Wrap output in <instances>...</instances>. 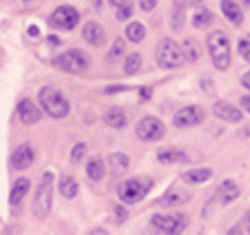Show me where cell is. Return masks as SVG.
I'll return each mask as SVG.
<instances>
[{
	"mask_svg": "<svg viewBox=\"0 0 250 235\" xmlns=\"http://www.w3.org/2000/svg\"><path fill=\"white\" fill-rule=\"evenodd\" d=\"M208 50L212 66L218 70H226L231 64V43L225 31H212L208 35Z\"/></svg>",
	"mask_w": 250,
	"mask_h": 235,
	"instance_id": "1",
	"label": "cell"
},
{
	"mask_svg": "<svg viewBox=\"0 0 250 235\" xmlns=\"http://www.w3.org/2000/svg\"><path fill=\"white\" fill-rule=\"evenodd\" d=\"M153 189V179L147 175H136L130 179L124 180L118 186L117 194L118 199L125 204H136L139 201H143L144 197L149 194V190Z\"/></svg>",
	"mask_w": 250,
	"mask_h": 235,
	"instance_id": "2",
	"label": "cell"
},
{
	"mask_svg": "<svg viewBox=\"0 0 250 235\" xmlns=\"http://www.w3.org/2000/svg\"><path fill=\"white\" fill-rule=\"evenodd\" d=\"M53 186H55V175L52 172H45L40 179L38 189L35 194V204H33V211L38 220H45L52 211Z\"/></svg>",
	"mask_w": 250,
	"mask_h": 235,
	"instance_id": "3",
	"label": "cell"
},
{
	"mask_svg": "<svg viewBox=\"0 0 250 235\" xmlns=\"http://www.w3.org/2000/svg\"><path fill=\"white\" fill-rule=\"evenodd\" d=\"M38 101L43 110L53 118H63L70 112V105L67 101V98L52 86H45L40 90Z\"/></svg>",
	"mask_w": 250,
	"mask_h": 235,
	"instance_id": "4",
	"label": "cell"
},
{
	"mask_svg": "<svg viewBox=\"0 0 250 235\" xmlns=\"http://www.w3.org/2000/svg\"><path fill=\"white\" fill-rule=\"evenodd\" d=\"M184 52L182 47L175 40L163 38L156 47V62L163 69H177L184 62Z\"/></svg>",
	"mask_w": 250,
	"mask_h": 235,
	"instance_id": "5",
	"label": "cell"
},
{
	"mask_svg": "<svg viewBox=\"0 0 250 235\" xmlns=\"http://www.w3.org/2000/svg\"><path fill=\"white\" fill-rule=\"evenodd\" d=\"M55 66H59L65 72L83 74L89 67V57H87V53L81 52V50H69V52H63L57 57Z\"/></svg>",
	"mask_w": 250,
	"mask_h": 235,
	"instance_id": "6",
	"label": "cell"
},
{
	"mask_svg": "<svg viewBox=\"0 0 250 235\" xmlns=\"http://www.w3.org/2000/svg\"><path fill=\"white\" fill-rule=\"evenodd\" d=\"M48 24L59 31H70L79 24V12L72 5H60L52 12Z\"/></svg>",
	"mask_w": 250,
	"mask_h": 235,
	"instance_id": "7",
	"label": "cell"
},
{
	"mask_svg": "<svg viewBox=\"0 0 250 235\" xmlns=\"http://www.w3.org/2000/svg\"><path fill=\"white\" fill-rule=\"evenodd\" d=\"M167 132V127L165 124L156 117H144L143 120L137 124L136 127V134L141 141H146V142H154V141H160L161 138L165 136Z\"/></svg>",
	"mask_w": 250,
	"mask_h": 235,
	"instance_id": "8",
	"label": "cell"
},
{
	"mask_svg": "<svg viewBox=\"0 0 250 235\" xmlns=\"http://www.w3.org/2000/svg\"><path fill=\"white\" fill-rule=\"evenodd\" d=\"M206 117V112L202 110L199 105H190V107H184L175 114L173 125L178 129H187L199 125Z\"/></svg>",
	"mask_w": 250,
	"mask_h": 235,
	"instance_id": "9",
	"label": "cell"
},
{
	"mask_svg": "<svg viewBox=\"0 0 250 235\" xmlns=\"http://www.w3.org/2000/svg\"><path fill=\"white\" fill-rule=\"evenodd\" d=\"M151 225L161 234H180L187 227V220L180 214H154Z\"/></svg>",
	"mask_w": 250,
	"mask_h": 235,
	"instance_id": "10",
	"label": "cell"
},
{
	"mask_svg": "<svg viewBox=\"0 0 250 235\" xmlns=\"http://www.w3.org/2000/svg\"><path fill=\"white\" fill-rule=\"evenodd\" d=\"M192 199V192L187 189L185 186H178V184H173L163 196L160 197L158 203L165 208H175V206H182V204L188 203Z\"/></svg>",
	"mask_w": 250,
	"mask_h": 235,
	"instance_id": "11",
	"label": "cell"
},
{
	"mask_svg": "<svg viewBox=\"0 0 250 235\" xmlns=\"http://www.w3.org/2000/svg\"><path fill=\"white\" fill-rule=\"evenodd\" d=\"M212 114H214V117H218L219 120L229 122V124H238L243 118L242 110H238L236 107L229 105L228 101H216V103L212 105Z\"/></svg>",
	"mask_w": 250,
	"mask_h": 235,
	"instance_id": "12",
	"label": "cell"
},
{
	"mask_svg": "<svg viewBox=\"0 0 250 235\" xmlns=\"http://www.w3.org/2000/svg\"><path fill=\"white\" fill-rule=\"evenodd\" d=\"M238 196H240L238 184H236L235 180H231V179H226L225 182L218 187V190H216L214 199H216V203H218V204L225 206V204H229V203H233L235 199H238Z\"/></svg>",
	"mask_w": 250,
	"mask_h": 235,
	"instance_id": "13",
	"label": "cell"
},
{
	"mask_svg": "<svg viewBox=\"0 0 250 235\" xmlns=\"http://www.w3.org/2000/svg\"><path fill=\"white\" fill-rule=\"evenodd\" d=\"M11 162L16 170L29 168V166L33 165V162H35V149L31 148V144L24 142V144H21L14 153H12Z\"/></svg>",
	"mask_w": 250,
	"mask_h": 235,
	"instance_id": "14",
	"label": "cell"
},
{
	"mask_svg": "<svg viewBox=\"0 0 250 235\" xmlns=\"http://www.w3.org/2000/svg\"><path fill=\"white\" fill-rule=\"evenodd\" d=\"M18 115L21 118L22 124L26 125H33L42 118V112L35 107L31 100H21L18 105Z\"/></svg>",
	"mask_w": 250,
	"mask_h": 235,
	"instance_id": "15",
	"label": "cell"
},
{
	"mask_svg": "<svg viewBox=\"0 0 250 235\" xmlns=\"http://www.w3.org/2000/svg\"><path fill=\"white\" fill-rule=\"evenodd\" d=\"M83 36H84V40L93 47L104 45V29L94 21H87L86 24H84Z\"/></svg>",
	"mask_w": 250,
	"mask_h": 235,
	"instance_id": "16",
	"label": "cell"
},
{
	"mask_svg": "<svg viewBox=\"0 0 250 235\" xmlns=\"http://www.w3.org/2000/svg\"><path fill=\"white\" fill-rule=\"evenodd\" d=\"M221 11H223V14H225V18L228 19L233 26H236V28L242 26L243 12L235 0H221Z\"/></svg>",
	"mask_w": 250,
	"mask_h": 235,
	"instance_id": "17",
	"label": "cell"
},
{
	"mask_svg": "<svg viewBox=\"0 0 250 235\" xmlns=\"http://www.w3.org/2000/svg\"><path fill=\"white\" fill-rule=\"evenodd\" d=\"M158 162L163 163V165H171V163H187L188 156L184 151L175 148H168V149H161L156 155Z\"/></svg>",
	"mask_w": 250,
	"mask_h": 235,
	"instance_id": "18",
	"label": "cell"
},
{
	"mask_svg": "<svg viewBox=\"0 0 250 235\" xmlns=\"http://www.w3.org/2000/svg\"><path fill=\"white\" fill-rule=\"evenodd\" d=\"M212 177V170L211 168H192L188 172H184L182 180L188 186H197V184H204L208 182Z\"/></svg>",
	"mask_w": 250,
	"mask_h": 235,
	"instance_id": "19",
	"label": "cell"
},
{
	"mask_svg": "<svg viewBox=\"0 0 250 235\" xmlns=\"http://www.w3.org/2000/svg\"><path fill=\"white\" fill-rule=\"evenodd\" d=\"M29 186H31V180L26 179V177H21L14 182L11 189V194H9V203L11 204H19L22 201V197L28 194Z\"/></svg>",
	"mask_w": 250,
	"mask_h": 235,
	"instance_id": "20",
	"label": "cell"
},
{
	"mask_svg": "<svg viewBox=\"0 0 250 235\" xmlns=\"http://www.w3.org/2000/svg\"><path fill=\"white\" fill-rule=\"evenodd\" d=\"M59 190L65 199H74L79 192V184L72 175H62L59 180Z\"/></svg>",
	"mask_w": 250,
	"mask_h": 235,
	"instance_id": "21",
	"label": "cell"
},
{
	"mask_svg": "<svg viewBox=\"0 0 250 235\" xmlns=\"http://www.w3.org/2000/svg\"><path fill=\"white\" fill-rule=\"evenodd\" d=\"M212 21H214V14L208 7H202V5L195 9L194 14H192V26H195L199 29H206L208 26L212 24Z\"/></svg>",
	"mask_w": 250,
	"mask_h": 235,
	"instance_id": "22",
	"label": "cell"
},
{
	"mask_svg": "<svg viewBox=\"0 0 250 235\" xmlns=\"http://www.w3.org/2000/svg\"><path fill=\"white\" fill-rule=\"evenodd\" d=\"M182 52H184V59L187 60V62H197L202 55L201 43L194 38H187L182 43Z\"/></svg>",
	"mask_w": 250,
	"mask_h": 235,
	"instance_id": "23",
	"label": "cell"
},
{
	"mask_svg": "<svg viewBox=\"0 0 250 235\" xmlns=\"http://www.w3.org/2000/svg\"><path fill=\"white\" fill-rule=\"evenodd\" d=\"M104 172H106V170H104V162L100 156H94V158H91L89 162H87L86 173L93 182H100L104 177Z\"/></svg>",
	"mask_w": 250,
	"mask_h": 235,
	"instance_id": "24",
	"label": "cell"
},
{
	"mask_svg": "<svg viewBox=\"0 0 250 235\" xmlns=\"http://www.w3.org/2000/svg\"><path fill=\"white\" fill-rule=\"evenodd\" d=\"M108 165H110L111 172H113L115 175H122L125 170L129 168L130 160H129V156L124 155V153H113V155L108 156Z\"/></svg>",
	"mask_w": 250,
	"mask_h": 235,
	"instance_id": "25",
	"label": "cell"
},
{
	"mask_svg": "<svg viewBox=\"0 0 250 235\" xmlns=\"http://www.w3.org/2000/svg\"><path fill=\"white\" fill-rule=\"evenodd\" d=\"M104 122L115 129H124L127 125V115L122 108L113 107L104 114Z\"/></svg>",
	"mask_w": 250,
	"mask_h": 235,
	"instance_id": "26",
	"label": "cell"
},
{
	"mask_svg": "<svg viewBox=\"0 0 250 235\" xmlns=\"http://www.w3.org/2000/svg\"><path fill=\"white\" fill-rule=\"evenodd\" d=\"M125 36L130 40L132 43H141L146 38V28L141 23H130L125 29Z\"/></svg>",
	"mask_w": 250,
	"mask_h": 235,
	"instance_id": "27",
	"label": "cell"
},
{
	"mask_svg": "<svg viewBox=\"0 0 250 235\" xmlns=\"http://www.w3.org/2000/svg\"><path fill=\"white\" fill-rule=\"evenodd\" d=\"M141 66H143V59H141L139 53H130V55H127V59H125L124 72L127 74V76H134L136 72H139Z\"/></svg>",
	"mask_w": 250,
	"mask_h": 235,
	"instance_id": "28",
	"label": "cell"
},
{
	"mask_svg": "<svg viewBox=\"0 0 250 235\" xmlns=\"http://www.w3.org/2000/svg\"><path fill=\"white\" fill-rule=\"evenodd\" d=\"M125 52V42L122 38H117L111 45V48L106 53V62H115L118 57H122V53Z\"/></svg>",
	"mask_w": 250,
	"mask_h": 235,
	"instance_id": "29",
	"label": "cell"
},
{
	"mask_svg": "<svg viewBox=\"0 0 250 235\" xmlns=\"http://www.w3.org/2000/svg\"><path fill=\"white\" fill-rule=\"evenodd\" d=\"M86 153H87L86 142H77V144H74V148L70 149V162H72V163H79L81 160L86 156Z\"/></svg>",
	"mask_w": 250,
	"mask_h": 235,
	"instance_id": "30",
	"label": "cell"
},
{
	"mask_svg": "<svg viewBox=\"0 0 250 235\" xmlns=\"http://www.w3.org/2000/svg\"><path fill=\"white\" fill-rule=\"evenodd\" d=\"M238 53L245 62L250 64V36H245L238 42Z\"/></svg>",
	"mask_w": 250,
	"mask_h": 235,
	"instance_id": "31",
	"label": "cell"
},
{
	"mask_svg": "<svg viewBox=\"0 0 250 235\" xmlns=\"http://www.w3.org/2000/svg\"><path fill=\"white\" fill-rule=\"evenodd\" d=\"M132 14H134L132 4H124V5H120V7H118L117 19H118V21H127V19H129Z\"/></svg>",
	"mask_w": 250,
	"mask_h": 235,
	"instance_id": "32",
	"label": "cell"
},
{
	"mask_svg": "<svg viewBox=\"0 0 250 235\" xmlns=\"http://www.w3.org/2000/svg\"><path fill=\"white\" fill-rule=\"evenodd\" d=\"M171 19H173V21H171V28H173V31H180L182 26H184V12L177 9Z\"/></svg>",
	"mask_w": 250,
	"mask_h": 235,
	"instance_id": "33",
	"label": "cell"
},
{
	"mask_svg": "<svg viewBox=\"0 0 250 235\" xmlns=\"http://www.w3.org/2000/svg\"><path fill=\"white\" fill-rule=\"evenodd\" d=\"M139 5L144 12H151L156 9L158 5V0H139Z\"/></svg>",
	"mask_w": 250,
	"mask_h": 235,
	"instance_id": "34",
	"label": "cell"
},
{
	"mask_svg": "<svg viewBox=\"0 0 250 235\" xmlns=\"http://www.w3.org/2000/svg\"><path fill=\"white\" fill-rule=\"evenodd\" d=\"M115 216H117V221L118 223H122V221L127 220V210H125L124 206H115Z\"/></svg>",
	"mask_w": 250,
	"mask_h": 235,
	"instance_id": "35",
	"label": "cell"
},
{
	"mask_svg": "<svg viewBox=\"0 0 250 235\" xmlns=\"http://www.w3.org/2000/svg\"><path fill=\"white\" fill-rule=\"evenodd\" d=\"M240 105H242L243 110L250 114V94H245V96L240 98Z\"/></svg>",
	"mask_w": 250,
	"mask_h": 235,
	"instance_id": "36",
	"label": "cell"
},
{
	"mask_svg": "<svg viewBox=\"0 0 250 235\" xmlns=\"http://www.w3.org/2000/svg\"><path fill=\"white\" fill-rule=\"evenodd\" d=\"M240 83H242L243 88H247V90H250V70L249 72H245L242 76V79H240Z\"/></svg>",
	"mask_w": 250,
	"mask_h": 235,
	"instance_id": "37",
	"label": "cell"
},
{
	"mask_svg": "<svg viewBox=\"0 0 250 235\" xmlns=\"http://www.w3.org/2000/svg\"><path fill=\"white\" fill-rule=\"evenodd\" d=\"M124 90H127V88H124V86H110V88H106V90H104V93H106V94L118 93V91H124Z\"/></svg>",
	"mask_w": 250,
	"mask_h": 235,
	"instance_id": "38",
	"label": "cell"
},
{
	"mask_svg": "<svg viewBox=\"0 0 250 235\" xmlns=\"http://www.w3.org/2000/svg\"><path fill=\"white\" fill-rule=\"evenodd\" d=\"M243 227H245V232L250 234V211L243 216Z\"/></svg>",
	"mask_w": 250,
	"mask_h": 235,
	"instance_id": "39",
	"label": "cell"
},
{
	"mask_svg": "<svg viewBox=\"0 0 250 235\" xmlns=\"http://www.w3.org/2000/svg\"><path fill=\"white\" fill-rule=\"evenodd\" d=\"M28 33L33 36V38H35V36H38V35H40V29H38V26H29V28H28Z\"/></svg>",
	"mask_w": 250,
	"mask_h": 235,
	"instance_id": "40",
	"label": "cell"
},
{
	"mask_svg": "<svg viewBox=\"0 0 250 235\" xmlns=\"http://www.w3.org/2000/svg\"><path fill=\"white\" fill-rule=\"evenodd\" d=\"M110 2V5H113V7H120V5H124V4H127V0H108Z\"/></svg>",
	"mask_w": 250,
	"mask_h": 235,
	"instance_id": "41",
	"label": "cell"
},
{
	"mask_svg": "<svg viewBox=\"0 0 250 235\" xmlns=\"http://www.w3.org/2000/svg\"><path fill=\"white\" fill-rule=\"evenodd\" d=\"M141 93H143V96H144V98H149V96H151V93L147 91V88H143V90H141Z\"/></svg>",
	"mask_w": 250,
	"mask_h": 235,
	"instance_id": "42",
	"label": "cell"
},
{
	"mask_svg": "<svg viewBox=\"0 0 250 235\" xmlns=\"http://www.w3.org/2000/svg\"><path fill=\"white\" fill-rule=\"evenodd\" d=\"M50 42H52V43H55V45H59V43H60V40H59V38H55V36H50Z\"/></svg>",
	"mask_w": 250,
	"mask_h": 235,
	"instance_id": "43",
	"label": "cell"
},
{
	"mask_svg": "<svg viewBox=\"0 0 250 235\" xmlns=\"http://www.w3.org/2000/svg\"><path fill=\"white\" fill-rule=\"evenodd\" d=\"M91 234H93V235H96V234H106V232H104V230H93V232H91Z\"/></svg>",
	"mask_w": 250,
	"mask_h": 235,
	"instance_id": "44",
	"label": "cell"
},
{
	"mask_svg": "<svg viewBox=\"0 0 250 235\" xmlns=\"http://www.w3.org/2000/svg\"><path fill=\"white\" fill-rule=\"evenodd\" d=\"M24 4H31V2H35V0H22Z\"/></svg>",
	"mask_w": 250,
	"mask_h": 235,
	"instance_id": "45",
	"label": "cell"
}]
</instances>
